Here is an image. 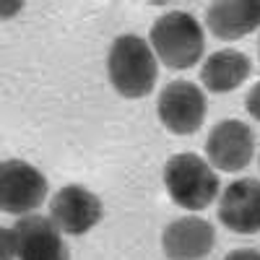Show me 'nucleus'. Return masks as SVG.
<instances>
[{
  "instance_id": "2",
  "label": "nucleus",
  "mask_w": 260,
  "mask_h": 260,
  "mask_svg": "<svg viewBox=\"0 0 260 260\" xmlns=\"http://www.w3.org/2000/svg\"><path fill=\"white\" fill-rule=\"evenodd\" d=\"M148 45L156 60L169 71H187L198 65L206 50V37L201 21L187 11H169L161 13L148 34Z\"/></svg>"
},
{
  "instance_id": "4",
  "label": "nucleus",
  "mask_w": 260,
  "mask_h": 260,
  "mask_svg": "<svg viewBox=\"0 0 260 260\" xmlns=\"http://www.w3.org/2000/svg\"><path fill=\"white\" fill-rule=\"evenodd\" d=\"M208 112L206 94L198 83L192 81H169L159 99H156V115L161 125L175 136H192L198 133Z\"/></svg>"
},
{
  "instance_id": "1",
  "label": "nucleus",
  "mask_w": 260,
  "mask_h": 260,
  "mask_svg": "<svg viewBox=\"0 0 260 260\" xmlns=\"http://www.w3.org/2000/svg\"><path fill=\"white\" fill-rule=\"evenodd\" d=\"M107 76L120 96L141 99L154 91L159 60L143 37L122 34L112 42L110 55H107Z\"/></svg>"
},
{
  "instance_id": "15",
  "label": "nucleus",
  "mask_w": 260,
  "mask_h": 260,
  "mask_svg": "<svg viewBox=\"0 0 260 260\" xmlns=\"http://www.w3.org/2000/svg\"><path fill=\"white\" fill-rule=\"evenodd\" d=\"M224 260H260V250L252 247H242V250H232Z\"/></svg>"
},
{
  "instance_id": "16",
  "label": "nucleus",
  "mask_w": 260,
  "mask_h": 260,
  "mask_svg": "<svg viewBox=\"0 0 260 260\" xmlns=\"http://www.w3.org/2000/svg\"><path fill=\"white\" fill-rule=\"evenodd\" d=\"M257 55H260V39H257Z\"/></svg>"
},
{
  "instance_id": "3",
  "label": "nucleus",
  "mask_w": 260,
  "mask_h": 260,
  "mask_svg": "<svg viewBox=\"0 0 260 260\" xmlns=\"http://www.w3.org/2000/svg\"><path fill=\"white\" fill-rule=\"evenodd\" d=\"M164 187L175 206L187 211H206L219 195V175L208 159L182 151L172 154L164 164Z\"/></svg>"
},
{
  "instance_id": "9",
  "label": "nucleus",
  "mask_w": 260,
  "mask_h": 260,
  "mask_svg": "<svg viewBox=\"0 0 260 260\" xmlns=\"http://www.w3.org/2000/svg\"><path fill=\"white\" fill-rule=\"evenodd\" d=\"M13 229L18 237V260H71L62 232L47 216H21Z\"/></svg>"
},
{
  "instance_id": "6",
  "label": "nucleus",
  "mask_w": 260,
  "mask_h": 260,
  "mask_svg": "<svg viewBox=\"0 0 260 260\" xmlns=\"http://www.w3.org/2000/svg\"><path fill=\"white\" fill-rule=\"evenodd\" d=\"M255 154V133L242 120H221L206 138V159L219 172H242Z\"/></svg>"
},
{
  "instance_id": "11",
  "label": "nucleus",
  "mask_w": 260,
  "mask_h": 260,
  "mask_svg": "<svg viewBox=\"0 0 260 260\" xmlns=\"http://www.w3.org/2000/svg\"><path fill=\"white\" fill-rule=\"evenodd\" d=\"M206 26L208 31L221 39L234 42L260 29V0H221L211 3L206 11Z\"/></svg>"
},
{
  "instance_id": "10",
  "label": "nucleus",
  "mask_w": 260,
  "mask_h": 260,
  "mask_svg": "<svg viewBox=\"0 0 260 260\" xmlns=\"http://www.w3.org/2000/svg\"><path fill=\"white\" fill-rule=\"evenodd\" d=\"M216 245L213 226L201 216H182L169 221L161 234V250L169 260H203Z\"/></svg>"
},
{
  "instance_id": "5",
  "label": "nucleus",
  "mask_w": 260,
  "mask_h": 260,
  "mask_svg": "<svg viewBox=\"0 0 260 260\" xmlns=\"http://www.w3.org/2000/svg\"><path fill=\"white\" fill-rule=\"evenodd\" d=\"M47 198V177L24 159L0 164V206L6 213L29 216Z\"/></svg>"
},
{
  "instance_id": "13",
  "label": "nucleus",
  "mask_w": 260,
  "mask_h": 260,
  "mask_svg": "<svg viewBox=\"0 0 260 260\" xmlns=\"http://www.w3.org/2000/svg\"><path fill=\"white\" fill-rule=\"evenodd\" d=\"M0 245H3V257L0 260H18V237L13 226H3L0 232Z\"/></svg>"
},
{
  "instance_id": "7",
  "label": "nucleus",
  "mask_w": 260,
  "mask_h": 260,
  "mask_svg": "<svg viewBox=\"0 0 260 260\" xmlns=\"http://www.w3.org/2000/svg\"><path fill=\"white\" fill-rule=\"evenodd\" d=\"M102 213L104 208H102L99 195L81 185L60 187L50 203V219L57 224L62 234H71V237H81L86 232H91L99 224Z\"/></svg>"
},
{
  "instance_id": "14",
  "label": "nucleus",
  "mask_w": 260,
  "mask_h": 260,
  "mask_svg": "<svg viewBox=\"0 0 260 260\" xmlns=\"http://www.w3.org/2000/svg\"><path fill=\"white\" fill-rule=\"evenodd\" d=\"M245 104H247V112H250V117H255V120L260 122V81H257V83L252 86V89L247 91Z\"/></svg>"
},
{
  "instance_id": "8",
  "label": "nucleus",
  "mask_w": 260,
  "mask_h": 260,
  "mask_svg": "<svg viewBox=\"0 0 260 260\" xmlns=\"http://www.w3.org/2000/svg\"><path fill=\"white\" fill-rule=\"evenodd\" d=\"M219 221L234 234L260 232V180H234L219 201Z\"/></svg>"
},
{
  "instance_id": "12",
  "label": "nucleus",
  "mask_w": 260,
  "mask_h": 260,
  "mask_svg": "<svg viewBox=\"0 0 260 260\" xmlns=\"http://www.w3.org/2000/svg\"><path fill=\"white\" fill-rule=\"evenodd\" d=\"M252 73V62L245 52L240 50H219L206 57L203 62V86L213 94H229L234 89H240L245 78Z\"/></svg>"
}]
</instances>
